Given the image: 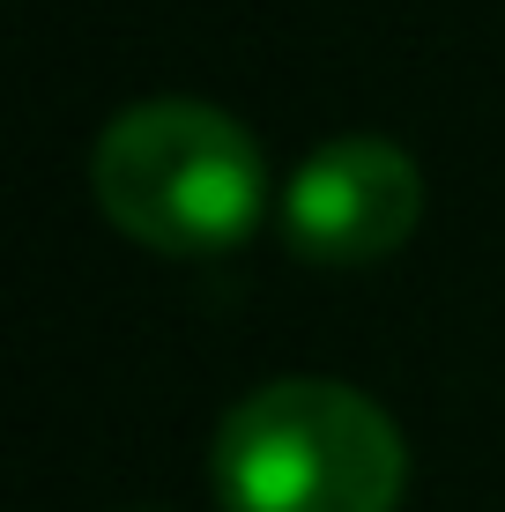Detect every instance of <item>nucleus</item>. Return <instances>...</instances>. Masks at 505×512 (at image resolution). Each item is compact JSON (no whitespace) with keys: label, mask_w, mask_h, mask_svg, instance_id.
<instances>
[{"label":"nucleus","mask_w":505,"mask_h":512,"mask_svg":"<svg viewBox=\"0 0 505 512\" xmlns=\"http://www.w3.org/2000/svg\"><path fill=\"white\" fill-rule=\"evenodd\" d=\"M402 483V431L335 379H275L216 431L223 512H394Z\"/></svg>","instance_id":"obj_1"},{"label":"nucleus","mask_w":505,"mask_h":512,"mask_svg":"<svg viewBox=\"0 0 505 512\" xmlns=\"http://www.w3.org/2000/svg\"><path fill=\"white\" fill-rule=\"evenodd\" d=\"M97 201L156 253H223L260 223L268 171L238 119L194 97L119 112L97 141Z\"/></svg>","instance_id":"obj_2"},{"label":"nucleus","mask_w":505,"mask_h":512,"mask_svg":"<svg viewBox=\"0 0 505 512\" xmlns=\"http://www.w3.org/2000/svg\"><path fill=\"white\" fill-rule=\"evenodd\" d=\"M416 216H424V179L394 141L350 134L305 156V171L283 193V231L290 253L320 260V268H357V260L394 253Z\"/></svg>","instance_id":"obj_3"}]
</instances>
